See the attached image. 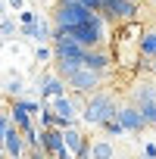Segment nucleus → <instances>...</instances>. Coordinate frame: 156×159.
<instances>
[{
  "label": "nucleus",
  "mask_w": 156,
  "mask_h": 159,
  "mask_svg": "<svg viewBox=\"0 0 156 159\" xmlns=\"http://www.w3.org/2000/svg\"><path fill=\"white\" fill-rule=\"evenodd\" d=\"M137 13H140V7L134 0H106L100 16L112 25H131V22H137Z\"/></svg>",
  "instance_id": "obj_4"
},
{
  "label": "nucleus",
  "mask_w": 156,
  "mask_h": 159,
  "mask_svg": "<svg viewBox=\"0 0 156 159\" xmlns=\"http://www.w3.org/2000/svg\"><path fill=\"white\" fill-rule=\"evenodd\" d=\"M56 3H62V0H56Z\"/></svg>",
  "instance_id": "obj_28"
},
{
  "label": "nucleus",
  "mask_w": 156,
  "mask_h": 159,
  "mask_svg": "<svg viewBox=\"0 0 156 159\" xmlns=\"http://www.w3.org/2000/svg\"><path fill=\"white\" fill-rule=\"evenodd\" d=\"M38 19H41L38 10H22V13H19V25H34Z\"/></svg>",
  "instance_id": "obj_23"
},
{
  "label": "nucleus",
  "mask_w": 156,
  "mask_h": 159,
  "mask_svg": "<svg viewBox=\"0 0 156 159\" xmlns=\"http://www.w3.org/2000/svg\"><path fill=\"white\" fill-rule=\"evenodd\" d=\"M22 91H25V81H22V75H10L7 78V84H3V94H7V100H19L22 97Z\"/></svg>",
  "instance_id": "obj_17"
},
{
  "label": "nucleus",
  "mask_w": 156,
  "mask_h": 159,
  "mask_svg": "<svg viewBox=\"0 0 156 159\" xmlns=\"http://www.w3.org/2000/svg\"><path fill=\"white\" fill-rule=\"evenodd\" d=\"M103 131H106V137H122V134H128V131H125V125H122L119 119H109V122L103 125Z\"/></svg>",
  "instance_id": "obj_21"
},
{
  "label": "nucleus",
  "mask_w": 156,
  "mask_h": 159,
  "mask_svg": "<svg viewBox=\"0 0 156 159\" xmlns=\"http://www.w3.org/2000/svg\"><path fill=\"white\" fill-rule=\"evenodd\" d=\"M47 106H53V112H56L59 119H69V122H75V116L81 112L72 94H66V97H59V100H53V103H47Z\"/></svg>",
  "instance_id": "obj_13"
},
{
  "label": "nucleus",
  "mask_w": 156,
  "mask_h": 159,
  "mask_svg": "<svg viewBox=\"0 0 156 159\" xmlns=\"http://www.w3.org/2000/svg\"><path fill=\"white\" fill-rule=\"evenodd\" d=\"M100 84H103V75L100 72H94V69H88V66H81L72 78H69V94H81V97H91V94H97L100 91Z\"/></svg>",
  "instance_id": "obj_5"
},
{
  "label": "nucleus",
  "mask_w": 156,
  "mask_h": 159,
  "mask_svg": "<svg viewBox=\"0 0 156 159\" xmlns=\"http://www.w3.org/2000/svg\"><path fill=\"white\" fill-rule=\"evenodd\" d=\"M38 94H41L44 103H53V100L69 94V81L59 78L56 72H44V75H38Z\"/></svg>",
  "instance_id": "obj_7"
},
{
  "label": "nucleus",
  "mask_w": 156,
  "mask_h": 159,
  "mask_svg": "<svg viewBox=\"0 0 156 159\" xmlns=\"http://www.w3.org/2000/svg\"><path fill=\"white\" fill-rule=\"evenodd\" d=\"M47 59H56L53 47H47V44H38V50H34V62H47Z\"/></svg>",
  "instance_id": "obj_22"
},
{
  "label": "nucleus",
  "mask_w": 156,
  "mask_h": 159,
  "mask_svg": "<svg viewBox=\"0 0 156 159\" xmlns=\"http://www.w3.org/2000/svg\"><path fill=\"white\" fill-rule=\"evenodd\" d=\"M137 56L156 59V28H150V31H140V38H137Z\"/></svg>",
  "instance_id": "obj_14"
},
{
  "label": "nucleus",
  "mask_w": 156,
  "mask_h": 159,
  "mask_svg": "<svg viewBox=\"0 0 156 159\" xmlns=\"http://www.w3.org/2000/svg\"><path fill=\"white\" fill-rule=\"evenodd\" d=\"M7 3H10V10H22V7H25V0H7Z\"/></svg>",
  "instance_id": "obj_26"
},
{
  "label": "nucleus",
  "mask_w": 156,
  "mask_h": 159,
  "mask_svg": "<svg viewBox=\"0 0 156 159\" xmlns=\"http://www.w3.org/2000/svg\"><path fill=\"white\" fill-rule=\"evenodd\" d=\"M0 31H3V41L10 44V41H13V34H16V22L7 16V19H3V25H0Z\"/></svg>",
  "instance_id": "obj_24"
},
{
  "label": "nucleus",
  "mask_w": 156,
  "mask_h": 159,
  "mask_svg": "<svg viewBox=\"0 0 156 159\" xmlns=\"http://www.w3.org/2000/svg\"><path fill=\"white\" fill-rule=\"evenodd\" d=\"M116 119L125 125V131H128V134H140L144 128H150V125H147V119H144V112H140L134 103H125V106L119 109V116H116Z\"/></svg>",
  "instance_id": "obj_9"
},
{
  "label": "nucleus",
  "mask_w": 156,
  "mask_h": 159,
  "mask_svg": "<svg viewBox=\"0 0 156 159\" xmlns=\"http://www.w3.org/2000/svg\"><path fill=\"white\" fill-rule=\"evenodd\" d=\"M119 103H116V97L112 94H106V91H97V94H91L88 97V106H85V112H81V122L88 125V128H103L109 119H116L119 116Z\"/></svg>",
  "instance_id": "obj_1"
},
{
  "label": "nucleus",
  "mask_w": 156,
  "mask_h": 159,
  "mask_svg": "<svg viewBox=\"0 0 156 159\" xmlns=\"http://www.w3.org/2000/svg\"><path fill=\"white\" fill-rule=\"evenodd\" d=\"M41 143H44L47 156H50V159H56V156L66 150V134H62L59 128H47V131H41Z\"/></svg>",
  "instance_id": "obj_11"
},
{
  "label": "nucleus",
  "mask_w": 156,
  "mask_h": 159,
  "mask_svg": "<svg viewBox=\"0 0 156 159\" xmlns=\"http://www.w3.org/2000/svg\"><path fill=\"white\" fill-rule=\"evenodd\" d=\"M3 159H10V156H3Z\"/></svg>",
  "instance_id": "obj_31"
},
{
  "label": "nucleus",
  "mask_w": 156,
  "mask_h": 159,
  "mask_svg": "<svg viewBox=\"0 0 156 159\" xmlns=\"http://www.w3.org/2000/svg\"><path fill=\"white\" fill-rule=\"evenodd\" d=\"M91 159H116V147L106 137H100V140H94V156Z\"/></svg>",
  "instance_id": "obj_18"
},
{
  "label": "nucleus",
  "mask_w": 156,
  "mask_h": 159,
  "mask_svg": "<svg viewBox=\"0 0 156 159\" xmlns=\"http://www.w3.org/2000/svg\"><path fill=\"white\" fill-rule=\"evenodd\" d=\"M85 66L103 75V72H109V66H112V53H109V50H103V47H100V50H88Z\"/></svg>",
  "instance_id": "obj_12"
},
{
  "label": "nucleus",
  "mask_w": 156,
  "mask_h": 159,
  "mask_svg": "<svg viewBox=\"0 0 156 159\" xmlns=\"http://www.w3.org/2000/svg\"><path fill=\"white\" fill-rule=\"evenodd\" d=\"M10 109V116H13V125L22 131V134H28V131H34V125H31V112H25V109H19V106H7Z\"/></svg>",
  "instance_id": "obj_15"
},
{
  "label": "nucleus",
  "mask_w": 156,
  "mask_h": 159,
  "mask_svg": "<svg viewBox=\"0 0 156 159\" xmlns=\"http://www.w3.org/2000/svg\"><path fill=\"white\" fill-rule=\"evenodd\" d=\"M38 119H41V131H47V128H59V116H56L53 106H47V103H44V109H41Z\"/></svg>",
  "instance_id": "obj_20"
},
{
  "label": "nucleus",
  "mask_w": 156,
  "mask_h": 159,
  "mask_svg": "<svg viewBox=\"0 0 156 159\" xmlns=\"http://www.w3.org/2000/svg\"><path fill=\"white\" fill-rule=\"evenodd\" d=\"M134 3H140V0H134Z\"/></svg>",
  "instance_id": "obj_29"
},
{
  "label": "nucleus",
  "mask_w": 156,
  "mask_h": 159,
  "mask_svg": "<svg viewBox=\"0 0 156 159\" xmlns=\"http://www.w3.org/2000/svg\"><path fill=\"white\" fill-rule=\"evenodd\" d=\"M116 159H128V156H116Z\"/></svg>",
  "instance_id": "obj_27"
},
{
  "label": "nucleus",
  "mask_w": 156,
  "mask_h": 159,
  "mask_svg": "<svg viewBox=\"0 0 156 159\" xmlns=\"http://www.w3.org/2000/svg\"><path fill=\"white\" fill-rule=\"evenodd\" d=\"M97 13L94 10H88L85 3H78V0H62V3H56V10H53V28L56 31H75L78 25H85L88 19H94Z\"/></svg>",
  "instance_id": "obj_2"
},
{
  "label": "nucleus",
  "mask_w": 156,
  "mask_h": 159,
  "mask_svg": "<svg viewBox=\"0 0 156 159\" xmlns=\"http://www.w3.org/2000/svg\"><path fill=\"white\" fill-rule=\"evenodd\" d=\"M53 66H56V75H59V78H66V81H69V78H72V75H75L78 69H81L85 62H81V59H56Z\"/></svg>",
  "instance_id": "obj_16"
},
{
  "label": "nucleus",
  "mask_w": 156,
  "mask_h": 159,
  "mask_svg": "<svg viewBox=\"0 0 156 159\" xmlns=\"http://www.w3.org/2000/svg\"><path fill=\"white\" fill-rule=\"evenodd\" d=\"M144 159H156V143H144Z\"/></svg>",
  "instance_id": "obj_25"
},
{
  "label": "nucleus",
  "mask_w": 156,
  "mask_h": 159,
  "mask_svg": "<svg viewBox=\"0 0 156 159\" xmlns=\"http://www.w3.org/2000/svg\"><path fill=\"white\" fill-rule=\"evenodd\" d=\"M19 31H22V38H31L38 44L53 41V22H47V19H38L34 25H19Z\"/></svg>",
  "instance_id": "obj_10"
},
{
  "label": "nucleus",
  "mask_w": 156,
  "mask_h": 159,
  "mask_svg": "<svg viewBox=\"0 0 156 159\" xmlns=\"http://www.w3.org/2000/svg\"><path fill=\"white\" fill-rule=\"evenodd\" d=\"M62 134H66V150H72V153H78V150L85 147V140H88L78 128H69V131H62Z\"/></svg>",
  "instance_id": "obj_19"
},
{
  "label": "nucleus",
  "mask_w": 156,
  "mask_h": 159,
  "mask_svg": "<svg viewBox=\"0 0 156 159\" xmlns=\"http://www.w3.org/2000/svg\"><path fill=\"white\" fill-rule=\"evenodd\" d=\"M81 47H88V50H100L103 44H106V19L97 13L94 19H88L85 25H78L75 31H69Z\"/></svg>",
  "instance_id": "obj_3"
},
{
  "label": "nucleus",
  "mask_w": 156,
  "mask_h": 159,
  "mask_svg": "<svg viewBox=\"0 0 156 159\" xmlns=\"http://www.w3.org/2000/svg\"><path fill=\"white\" fill-rule=\"evenodd\" d=\"M28 143H25V134L16 128V125H10V128H3V156H10V159H25L28 153Z\"/></svg>",
  "instance_id": "obj_8"
},
{
  "label": "nucleus",
  "mask_w": 156,
  "mask_h": 159,
  "mask_svg": "<svg viewBox=\"0 0 156 159\" xmlns=\"http://www.w3.org/2000/svg\"><path fill=\"white\" fill-rule=\"evenodd\" d=\"M50 47H53L56 59H81V62H85V56H88V47H81L72 34L56 31V28H53V41H50Z\"/></svg>",
  "instance_id": "obj_6"
},
{
  "label": "nucleus",
  "mask_w": 156,
  "mask_h": 159,
  "mask_svg": "<svg viewBox=\"0 0 156 159\" xmlns=\"http://www.w3.org/2000/svg\"><path fill=\"white\" fill-rule=\"evenodd\" d=\"M153 7H156V0H153Z\"/></svg>",
  "instance_id": "obj_30"
}]
</instances>
